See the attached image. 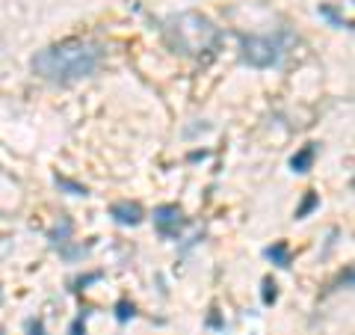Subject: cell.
Returning a JSON list of instances; mask_svg holds the SVG:
<instances>
[{
    "instance_id": "9",
    "label": "cell",
    "mask_w": 355,
    "mask_h": 335,
    "mask_svg": "<svg viewBox=\"0 0 355 335\" xmlns=\"http://www.w3.org/2000/svg\"><path fill=\"white\" fill-rule=\"evenodd\" d=\"M314 205H317V193H311V196L305 199V205H302V208H299V211H296V217H305V214H308V211H311V208H314Z\"/></svg>"
},
{
    "instance_id": "10",
    "label": "cell",
    "mask_w": 355,
    "mask_h": 335,
    "mask_svg": "<svg viewBox=\"0 0 355 335\" xmlns=\"http://www.w3.org/2000/svg\"><path fill=\"white\" fill-rule=\"evenodd\" d=\"M128 318H133V306L119 303V320H128Z\"/></svg>"
},
{
    "instance_id": "3",
    "label": "cell",
    "mask_w": 355,
    "mask_h": 335,
    "mask_svg": "<svg viewBox=\"0 0 355 335\" xmlns=\"http://www.w3.org/2000/svg\"><path fill=\"white\" fill-rule=\"evenodd\" d=\"M293 42V33H275V36H240L243 48V63H249L252 69H272L279 65L287 44Z\"/></svg>"
},
{
    "instance_id": "6",
    "label": "cell",
    "mask_w": 355,
    "mask_h": 335,
    "mask_svg": "<svg viewBox=\"0 0 355 335\" xmlns=\"http://www.w3.org/2000/svg\"><path fill=\"white\" fill-rule=\"evenodd\" d=\"M314 158H317V146H314V142H308V146H305L302 152L293 154V158H291L293 172H308V170H311V163H314Z\"/></svg>"
},
{
    "instance_id": "1",
    "label": "cell",
    "mask_w": 355,
    "mask_h": 335,
    "mask_svg": "<svg viewBox=\"0 0 355 335\" xmlns=\"http://www.w3.org/2000/svg\"><path fill=\"white\" fill-rule=\"evenodd\" d=\"M104 60V48L92 39H65L33 57L30 69L48 83L71 86L83 77H92Z\"/></svg>"
},
{
    "instance_id": "11",
    "label": "cell",
    "mask_w": 355,
    "mask_h": 335,
    "mask_svg": "<svg viewBox=\"0 0 355 335\" xmlns=\"http://www.w3.org/2000/svg\"><path fill=\"white\" fill-rule=\"evenodd\" d=\"M0 303H3V291H0Z\"/></svg>"
},
{
    "instance_id": "4",
    "label": "cell",
    "mask_w": 355,
    "mask_h": 335,
    "mask_svg": "<svg viewBox=\"0 0 355 335\" xmlns=\"http://www.w3.org/2000/svg\"><path fill=\"white\" fill-rule=\"evenodd\" d=\"M154 226H157L160 238H175L184 226V217H181V208L178 205H160L154 211Z\"/></svg>"
},
{
    "instance_id": "2",
    "label": "cell",
    "mask_w": 355,
    "mask_h": 335,
    "mask_svg": "<svg viewBox=\"0 0 355 335\" xmlns=\"http://www.w3.org/2000/svg\"><path fill=\"white\" fill-rule=\"evenodd\" d=\"M163 39L184 57L210 60L222 42V30L202 13H178L163 21Z\"/></svg>"
},
{
    "instance_id": "8",
    "label": "cell",
    "mask_w": 355,
    "mask_h": 335,
    "mask_svg": "<svg viewBox=\"0 0 355 335\" xmlns=\"http://www.w3.org/2000/svg\"><path fill=\"white\" fill-rule=\"evenodd\" d=\"M27 335H48V332H44V323L36 318V320L27 323Z\"/></svg>"
},
{
    "instance_id": "5",
    "label": "cell",
    "mask_w": 355,
    "mask_h": 335,
    "mask_svg": "<svg viewBox=\"0 0 355 335\" xmlns=\"http://www.w3.org/2000/svg\"><path fill=\"white\" fill-rule=\"evenodd\" d=\"M110 214H113V220L121 222V226H139L142 222V208L137 202H116L110 208Z\"/></svg>"
},
{
    "instance_id": "7",
    "label": "cell",
    "mask_w": 355,
    "mask_h": 335,
    "mask_svg": "<svg viewBox=\"0 0 355 335\" xmlns=\"http://www.w3.org/2000/svg\"><path fill=\"white\" fill-rule=\"evenodd\" d=\"M266 259H270V261H275L279 267H291V247H287L284 240L272 243V247L266 250Z\"/></svg>"
}]
</instances>
